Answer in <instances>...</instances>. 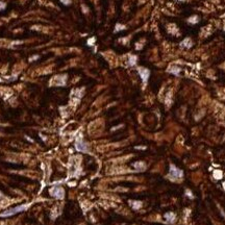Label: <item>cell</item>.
<instances>
[{"label": "cell", "mask_w": 225, "mask_h": 225, "mask_svg": "<svg viewBox=\"0 0 225 225\" xmlns=\"http://www.w3.org/2000/svg\"><path fill=\"white\" fill-rule=\"evenodd\" d=\"M168 177L171 180H177V179H181L184 177V172L183 170L176 168L174 165H170V169H169V175Z\"/></svg>", "instance_id": "obj_1"}, {"label": "cell", "mask_w": 225, "mask_h": 225, "mask_svg": "<svg viewBox=\"0 0 225 225\" xmlns=\"http://www.w3.org/2000/svg\"><path fill=\"white\" fill-rule=\"evenodd\" d=\"M27 208V205H20V206H16L14 208H11V209H6L4 210L3 213L0 214V217H9V216H13V215H16L18 213H20L22 210L26 209Z\"/></svg>", "instance_id": "obj_2"}, {"label": "cell", "mask_w": 225, "mask_h": 225, "mask_svg": "<svg viewBox=\"0 0 225 225\" xmlns=\"http://www.w3.org/2000/svg\"><path fill=\"white\" fill-rule=\"evenodd\" d=\"M75 148H76V150H78L80 152H89L88 144L84 143L82 138H78L76 140V142H75Z\"/></svg>", "instance_id": "obj_3"}, {"label": "cell", "mask_w": 225, "mask_h": 225, "mask_svg": "<svg viewBox=\"0 0 225 225\" xmlns=\"http://www.w3.org/2000/svg\"><path fill=\"white\" fill-rule=\"evenodd\" d=\"M50 193H51V195L52 196H54L55 198H58V199H63L64 198V190L60 188V186H55V188H53V189H51L50 190Z\"/></svg>", "instance_id": "obj_4"}, {"label": "cell", "mask_w": 225, "mask_h": 225, "mask_svg": "<svg viewBox=\"0 0 225 225\" xmlns=\"http://www.w3.org/2000/svg\"><path fill=\"white\" fill-rule=\"evenodd\" d=\"M138 71H139V74H140V76H141L143 82L144 83H146L147 80H148V78H149L150 71H149L148 69H146V68H139Z\"/></svg>", "instance_id": "obj_5"}, {"label": "cell", "mask_w": 225, "mask_h": 225, "mask_svg": "<svg viewBox=\"0 0 225 225\" xmlns=\"http://www.w3.org/2000/svg\"><path fill=\"white\" fill-rule=\"evenodd\" d=\"M164 217H165V219H166V221H167L168 223H174V221H175V219H176L175 214H174V213H172V212L166 213Z\"/></svg>", "instance_id": "obj_6"}, {"label": "cell", "mask_w": 225, "mask_h": 225, "mask_svg": "<svg viewBox=\"0 0 225 225\" xmlns=\"http://www.w3.org/2000/svg\"><path fill=\"white\" fill-rule=\"evenodd\" d=\"M192 45H193V44H192V41H191V39H190V38L184 39V41L179 44V46H180V47H184V48H191V47H192Z\"/></svg>", "instance_id": "obj_7"}, {"label": "cell", "mask_w": 225, "mask_h": 225, "mask_svg": "<svg viewBox=\"0 0 225 225\" xmlns=\"http://www.w3.org/2000/svg\"><path fill=\"white\" fill-rule=\"evenodd\" d=\"M132 166H133L138 171H143V170H145V167H146L143 162H136V163L132 164Z\"/></svg>", "instance_id": "obj_8"}, {"label": "cell", "mask_w": 225, "mask_h": 225, "mask_svg": "<svg viewBox=\"0 0 225 225\" xmlns=\"http://www.w3.org/2000/svg\"><path fill=\"white\" fill-rule=\"evenodd\" d=\"M180 71H181V69L178 68V67H172V68H170V69L168 70L169 73H172V74H174V75H178Z\"/></svg>", "instance_id": "obj_9"}, {"label": "cell", "mask_w": 225, "mask_h": 225, "mask_svg": "<svg viewBox=\"0 0 225 225\" xmlns=\"http://www.w3.org/2000/svg\"><path fill=\"white\" fill-rule=\"evenodd\" d=\"M213 175H214V177H215L216 179H221V178L223 177V173H222L220 170H215L214 173H213Z\"/></svg>", "instance_id": "obj_10"}, {"label": "cell", "mask_w": 225, "mask_h": 225, "mask_svg": "<svg viewBox=\"0 0 225 225\" xmlns=\"http://www.w3.org/2000/svg\"><path fill=\"white\" fill-rule=\"evenodd\" d=\"M129 203L132 206V208H135V209H139L142 206V202H140V201H130Z\"/></svg>", "instance_id": "obj_11"}, {"label": "cell", "mask_w": 225, "mask_h": 225, "mask_svg": "<svg viewBox=\"0 0 225 225\" xmlns=\"http://www.w3.org/2000/svg\"><path fill=\"white\" fill-rule=\"evenodd\" d=\"M136 61H137V58H136V56H130V61H129L130 66L135 65V64H136Z\"/></svg>", "instance_id": "obj_12"}, {"label": "cell", "mask_w": 225, "mask_h": 225, "mask_svg": "<svg viewBox=\"0 0 225 225\" xmlns=\"http://www.w3.org/2000/svg\"><path fill=\"white\" fill-rule=\"evenodd\" d=\"M185 195H186V196H189L191 199H193V198H194V196L191 194V191H190V190H186V191H185Z\"/></svg>", "instance_id": "obj_13"}, {"label": "cell", "mask_w": 225, "mask_h": 225, "mask_svg": "<svg viewBox=\"0 0 225 225\" xmlns=\"http://www.w3.org/2000/svg\"><path fill=\"white\" fill-rule=\"evenodd\" d=\"M197 20H198V18H197V17H194V19H193V17H192V18H190V19H189L188 21H189V22H194L193 24H196Z\"/></svg>", "instance_id": "obj_14"}, {"label": "cell", "mask_w": 225, "mask_h": 225, "mask_svg": "<svg viewBox=\"0 0 225 225\" xmlns=\"http://www.w3.org/2000/svg\"><path fill=\"white\" fill-rule=\"evenodd\" d=\"M5 3L4 2H0V11H2V9H4L5 8Z\"/></svg>", "instance_id": "obj_15"}, {"label": "cell", "mask_w": 225, "mask_h": 225, "mask_svg": "<svg viewBox=\"0 0 225 225\" xmlns=\"http://www.w3.org/2000/svg\"><path fill=\"white\" fill-rule=\"evenodd\" d=\"M61 1L64 3V4H66V5H68V4H70V3H71V0H61Z\"/></svg>", "instance_id": "obj_16"}, {"label": "cell", "mask_w": 225, "mask_h": 225, "mask_svg": "<svg viewBox=\"0 0 225 225\" xmlns=\"http://www.w3.org/2000/svg\"><path fill=\"white\" fill-rule=\"evenodd\" d=\"M222 185H223V189H224V191H225V181L223 183V184H222Z\"/></svg>", "instance_id": "obj_17"}]
</instances>
